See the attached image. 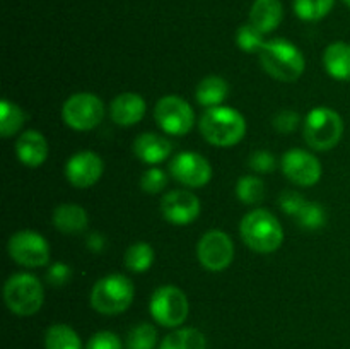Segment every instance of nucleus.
<instances>
[{
	"mask_svg": "<svg viewBox=\"0 0 350 349\" xmlns=\"http://www.w3.org/2000/svg\"><path fill=\"white\" fill-rule=\"evenodd\" d=\"M200 133L208 144L217 147H231L241 142L246 133V120L238 109L229 106L207 108L202 115Z\"/></svg>",
	"mask_w": 350,
	"mask_h": 349,
	"instance_id": "obj_1",
	"label": "nucleus"
},
{
	"mask_svg": "<svg viewBox=\"0 0 350 349\" xmlns=\"http://www.w3.org/2000/svg\"><path fill=\"white\" fill-rule=\"evenodd\" d=\"M258 55L267 74L280 82L297 81L306 67L299 48L282 38L265 41Z\"/></svg>",
	"mask_w": 350,
	"mask_h": 349,
	"instance_id": "obj_2",
	"label": "nucleus"
},
{
	"mask_svg": "<svg viewBox=\"0 0 350 349\" xmlns=\"http://www.w3.org/2000/svg\"><path fill=\"white\" fill-rule=\"evenodd\" d=\"M243 242L256 253H272L284 242V229L279 219L267 209H255L239 224Z\"/></svg>",
	"mask_w": 350,
	"mask_h": 349,
	"instance_id": "obj_3",
	"label": "nucleus"
},
{
	"mask_svg": "<svg viewBox=\"0 0 350 349\" xmlns=\"http://www.w3.org/2000/svg\"><path fill=\"white\" fill-rule=\"evenodd\" d=\"M135 287L123 274H109L91 289V307L101 315L123 313L132 305Z\"/></svg>",
	"mask_w": 350,
	"mask_h": 349,
	"instance_id": "obj_4",
	"label": "nucleus"
},
{
	"mask_svg": "<svg viewBox=\"0 0 350 349\" xmlns=\"http://www.w3.org/2000/svg\"><path fill=\"white\" fill-rule=\"evenodd\" d=\"M304 140L314 151H330L344 135V120L335 109L318 106L308 113L303 127Z\"/></svg>",
	"mask_w": 350,
	"mask_h": 349,
	"instance_id": "obj_5",
	"label": "nucleus"
},
{
	"mask_svg": "<svg viewBox=\"0 0 350 349\" xmlns=\"http://www.w3.org/2000/svg\"><path fill=\"white\" fill-rule=\"evenodd\" d=\"M3 300L12 313L19 317H31L43 307L44 291L36 276L17 272L7 279L3 286Z\"/></svg>",
	"mask_w": 350,
	"mask_h": 349,
	"instance_id": "obj_6",
	"label": "nucleus"
},
{
	"mask_svg": "<svg viewBox=\"0 0 350 349\" xmlns=\"http://www.w3.org/2000/svg\"><path fill=\"white\" fill-rule=\"evenodd\" d=\"M149 310L154 320L167 328L180 327L188 318L190 303L180 287L161 286L154 291L149 301Z\"/></svg>",
	"mask_w": 350,
	"mask_h": 349,
	"instance_id": "obj_7",
	"label": "nucleus"
},
{
	"mask_svg": "<svg viewBox=\"0 0 350 349\" xmlns=\"http://www.w3.org/2000/svg\"><path fill=\"white\" fill-rule=\"evenodd\" d=\"M65 125L79 132L96 129L105 118V105L92 92H75L62 106Z\"/></svg>",
	"mask_w": 350,
	"mask_h": 349,
	"instance_id": "obj_8",
	"label": "nucleus"
},
{
	"mask_svg": "<svg viewBox=\"0 0 350 349\" xmlns=\"http://www.w3.org/2000/svg\"><path fill=\"white\" fill-rule=\"evenodd\" d=\"M7 250L14 262L29 269L46 266L50 260V245L44 236L33 229H21L14 233L7 243Z\"/></svg>",
	"mask_w": 350,
	"mask_h": 349,
	"instance_id": "obj_9",
	"label": "nucleus"
},
{
	"mask_svg": "<svg viewBox=\"0 0 350 349\" xmlns=\"http://www.w3.org/2000/svg\"><path fill=\"white\" fill-rule=\"evenodd\" d=\"M154 118L163 132L181 137L193 127L195 113L188 101L180 96H164L154 108Z\"/></svg>",
	"mask_w": 350,
	"mask_h": 349,
	"instance_id": "obj_10",
	"label": "nucleus"
},
{
	"mask_svg": "<svg viewBox=\"0 0 350 349\" xmlns=\"http://www.w3.org/2000/svg\"><path fill=\"white\" fill-rule=\"evenodd\" d=\"M197 257L202 266L211 272H221L232 263L234 245L228 233L221 229H211L200 238L197 246Z\"/></svg>",
	"mask_w": 350,
	"mask_h": 349,
	"instance_id": "obj_11",
	"label": "nucleus"
},
{
	"mask_svg": "<svg viewBox=\"0 0 350 349\" xmlns=\"http://www.w3.org/2000/svg\"><path fill=\"white\" fill-rule=\"evenodd\" d=\"M170 171L176 181L188 188H200L212 178V166L202 154L185 151L173 157Z\"/></svg>",
	"mask_w": 350,
	"mask_h": 349,
	"instance_id": "obj_12",
	"label": "nucleus"
},
{
	"mask_svg": "<svg viewBox=\"0 0 350 349\" xmlns=\"http://www.w3.org/2000/svg\"><path fill=\"white\" fill-rule=\"evenodd\" d=\"M282 171L287 180L299 187H313L321 178L320 161L304 149L287 151L282 156Z\"/></svg>",
	"mask_w": 350,
	"mask_h": 349,
	"instance_id": "obj_13",
	"label": "nucleus"
},
{
	"mask_svg": "<svg viewBox=\"0 0 350 349\" xmlns=\"http://www.w3.org/2000/svg\"><path fill=\"white\" fill-rule=\"evenodd\" d=\"M105 171V163L92 151L74 154L65 164V177L75 188H89L99 181Z\"/></svg>",
	"mask_w": 350,
	"mask_h": 349,
	"instance_id": "obj_14",
	"label": "nucleus"
},
{
	"mask_svg": "<svg viewBox=\"0 0 350 349\" xmlns=\"http://www.w3.org/2000/svg\"><path fill=\"white\" fill-rule=\"evenodd\" d=\"M161 212L171 224H190L200 214V201L190 190H171L161 201Z\"/></svg>",
	"mask_w": 350,
	"mask_h": 349,
	"instance_id": "obj_15",
	"label": "nucleus"
},
{
	"mask_svg": "<svg viewBox=\"0 0 350 349\" xmlns=\"http://www.w3.org/2000/svg\"><path fill=\"white\" fill-rule=\"evenodd\" d=\"M146 101L135 92H122L113 99L109 106L111 120L120 127H132L139 123L146 115Z\"/></svg>",
	"mask_w": 350,
	"mask_h": 349,
	"instance_id": "obj_16",
	"label": "nucleus"
},
{
	"mask_svg": "<svg viewBox=\"0 0 350 349\" xmlns=\"http://www.w3.org/2000/svg\"><path fill=\"white\" fill-rule=\"evenodd\" d=\"M171 151H173V144L159 133L144 132L133 140V153L146 164L163 163L170 157Z\"/></svg>",
	"mask_w": 350,
	"mask_h": 349,
	"instance_id": "obj_17",
	"label": "nucleus"
},
{
	"mask_svg": "<svg viewBox=\"0 0 350 349\" xmlns=\"http://www.w3.org/2000/svg\"><path fill=\"white\" fill-rule=\"evenodd\" d=\"M16 154L24 166L38 168L46 161L48 142L38 130H26L16 142Z\"/></svg>",
	"mask_w": 350,
	"mask_h": 349,
	"instance_id": "obj_18",
	"label": "nucleus"
},
{
	"mask_svg": "<svg viewBox=\"0 0 350 349\" xmlns=\"http://www.w3.org/2000/svg\"><path fill=\"white\" fill-rule=\"evenodd\" d=\"M284 17V7L280 0H255L250 10V23L263 34L272 33L279 27Z\"/></svg>",
	"mask_w": 350,
	"mask_h": 349,
	"instance_id": "obj_19",
	"label": "nucleus"
},
{
	"mask_svg": "<svg viewBox=\"0 0 350 349\" xmlns=\"http://www.w3.org/2000/svg\"><path fill=\"white\" fill-rule=\"evenodd\" d=\"M53 224L64 235H79L88 229L89 216L82 205L67 202L53 211Z\"/></svg>",
	"mask_w": 350,
	"mask_h": 349,
	"instance_id": "obj_20",
	"label": "nucleus"
},
{
	"mask_svg": "<svg viewBox=\"0 0 350 349\" xmlns=\"http://www.w3.org/2000/svg\"><path fill=\"white\" fill-rule=\"evenodd\" d=\"M325 70L337 81H350V44L335 41L323 53Z\"/></svg>",
	"mask_w": 350,
	"mask_h": 349,
	"instance_id": "obj_21",
	"label": "nucleus"
},
{
	"mask_svg": "<svg viewBox=\"0 0 350 349\" xmlns=\"http://www.w3.org/2000/svg\"><path fill=\"white\" fill-rule=\"evenodd\" d=\"M229 86L219 75H207V77L202 79L197 86V96L198 105L207 106V108H214V106H221L222 101L228 98Z\"/></svg>",
	"mask_w": 350,
	"mask_h": 349,
	"instance_id": "obj_22",
	"label": "nucleus"
},
{
	"mask_svg": "<svg viewBox=\"0 0 350 349\" xmlns=\"http://www.w3.org/2000/svg\"><path fill=\"white\" fill-rule=\"evenodd\" d=\"M207 341L205 335L198 328L185 327L176 328L174 332L167 334L161 342L159 349H205Z\"/></svg>",
	"mask_w": 350,
	"mask_h": 349,
	"instance_id": "obj_23",
	"label": "nucleus"
},
{
	"mask_svg": "<svg viewBox=\"0 0 350 349\" xmlns=\"http://www.w3.org/2000/svg\"><path fill=\"white\" fill-rule=\"evenodd\" d=\"M46 349H82L81 337L67 324H55L44 334Z\"/></svg>",
	"mask_w": 350,
	"mask_h": 349,
	"instance_id": "obj_24",
	"label": "nucleus"
},
{
	"mask_svg": "<svg viewBox=\"0 0 350 349\" xmlns=\"http://www.w3.org/2000/svg\"><path fill=\"white\" fill-rule=\"evenodd\" d=\"M154 262V250L149 243L137 242L129 246L125 253V266L126 269L135 274H142L149 270Z\"/></svg>",
	"mask_w": 350,
	"mask_h": 349,
	"instance_id": "obj_25",
	"label": "nucleus"
},
{
	"mask_svg": "<svg viewBox=\"0 0 350 349\" xmlns=\"http://www.w3.org/2000/svg\"><path fill=\"white\" fill-rule=\"evenodd\" d=\"M24 120H26V115L21 106L9 99H3L0 105V133L2 137H12L14 133L19 132L21 127L24 125Z\"/></svg>",
	"mask_w": 350,
	"mask_h": 349,
	"instance_id": "obj_26",
	"label": "nucleus"
},
{
	"mask_svg": "<svg viewBox=\"0 0 350 349\" xmlns=\"http://www.w3.org/2000/svg\"><path fill=\"white\" fill-rule=\"evenodd\" d=\"M335 0H294V12L303 21H320L330 14Z\"/></svg>",
	"mask_w": 350,
	"mask_h": 349,
	"instance_id": "obj_27",
	"label": "nucleus"
},
{
	"mask_svg": "<svg viewBox=\"0 0 350 349\" xmlns=\"http://www.w3.org/2000/svg\"><path fill=\"white\" fill-rule=\"evenodd\" d=\"M236 195L239 201L246 205H253L256 202H262L265 197V183L258 177L246 174L238 180L236 185Z\"/></svg>",
	"mask_w": 350,
	"mask_h": 349,
	"instance_id": "obj_28",
	"label": "nucleus"
},
{
	"mask_svg": "<svg viewBox=\"0 0 350 349\" xmlns=\"http://www.w3.org/2000/svg\"><path fill=\"white\" fill-rule=\"evenodd\" d=\"M236 41H238V47L246 53H260L262 47L265 44L263 33L256 29L252 23L243 24L239 27L238 33H236Z\"/></svg>",
	"mask_w": 350,
	"mask_h": 349,
	"instance_id": "obj_29",
	"label": "nucleus"
},
{
	"mask_svg": "<svg viewBox=\"0 0 350 349\" xmlns=\"http://www.w3.org/2000/svg\"><path fill=\"white\" fill-rule=\"evenodd\" d=\"M157 342V332L150 324H139L130 331L129 349H154Z\"/></svg>",
	"mask_w": 350,
	"mask_h": 349,
	"instance_id": "obj_30",
	"label": "nucleus"
},
{
	"mask_svg": "<svg viewBox=\"0 0 350 349\" xmlns=\"http://www.w3.org/2000/svg\"><path fill=\"white\" fill-rule=\"evenodd\" d=\"M296 219L303 228L310 229V231L323 228L325 222H327V216H325L323 207L318 204H311V202H308V204L304 205V209L301 211V214L297 216Z\"/></svg>",
	"mask_w": 350,
	"mask_h": 349,
	"instance_id": "obj_31",
	"label": "nucleus"
},
{
	"mask_svg": "<svg viewBox=\"0 0 350 349\" xmlns=\"http://www.w3.org/2000/svg\"><path fill=\"white\" fill-rule=\"evenodd\" d=\"M166 185L167 177L159 168H150V170L144 171L142 178H140V187L146 194H159V192L164 190Z\"/></svg>",
	"mask_w": 350,
	"mask_h": 349,
	"instance_id": "obj_32",
	"label": "nucleus"
},
{
	"mask_svg": "<svg viewBox=\"0 0 350 349\" xmlns=\"http://www.w3.org/2000/svg\"><path fill=\"white\" fill-rule=\"evenodd\" d=\"M279 204H280V209H282L286 214L293 216V218H297L308 202L301 194L289 190V192H282V195H280L279 198Z\"/></svg>",
	"mask_w": 350,
	"mask_h": 349,
	"instance_id": "obj_33",
	"label": "nucleus"
},
{
	"mask_svg": "<svg viewBox=\"0 0 350 349\" xmlns=\"http://www.w3.org/2000/svg\"><path fill=\"white\" fill-rule=\"evenodd\" d=\"M85 349H123V346L118 335L109 331H101L89 339Z\"/></svg>",
	"mask_w": 350,
	"mask_h": 349,
	"instance_id": "obj_34",
	"label": "nucleus"
},
{
	"mask_svg": "<svg viewBox=\"0 0 350 349\" xmlns=\"http://www.w3.org/2000/svg\"><path fill=\"white\" fill-rule=\"evenodd\" d=\"M299 115L296 112H291V109H286V112H280L279 115L273 118L272 125L275 127L277 132L280 133H291L299 127Z\"/></svg>",
	"mask_w": 350,
	"mask_h": 349,
	"instance_id": "obj_35",
	"label": "nucleus"
},
{
	"mask_svg": "<svg viewBox=\"0 0 350 349\" xmlns=\"http://www.w3.org/2000/svg\"><path fill=\"white\" fill-rule=\"evenodd\" d=\"M250 168L256 173H269L275 168V157L267 151H256L250 157Z\"/></svg>",
	"mask_w": 350,
	"mask_h": 349,
	"instance_id": "obj_36",
	"label": "nucleus"
},
{
	"mask_svg": "<svg viewBox=\"0 0 350 349\" xmlns=\"http://www.w3.org/2000/svg\"><path fill=\"white\" fill-rule=\"evenodd\" d=\"M48 283L53 286H65L72 277V269L64 262H57L48 270Z\"/></svg>",
	"mask_w": 350,
	"mask_h": 349,
	"instance_id": "obj_37",
	"label": "nucleus"
},
{
	"mask_svg": "<svg viewBox=\"0 0 350 349\" xmlns=\"http://www.w3.org/2000/svg\"><path fill=\"white\" fill-rule=\"evenodd\" d=\"M88 243H89V248L94 250V252H101L103 246H105V240H103V236L98 235V233H96V235L89 236Z\"/></svg>",
	"mask_w": 350,
	"mask_h": 349,
	"instance_id": "obj_38",
	"label": "nucleus"
},
{
	"mask_svg": "<svg viewBox=\"0 0 350 349\" xmlns=\"http://www.w3.org/2000/svg\"><path fill=\"white\" fill-rule=\"evenodd\" d=\"M344 2H345V5H347L349 9H350V0H344Z\"/></svg>",
	"mask_w": 350,
	"mask_h": 349,
	"instance_id": "obj_39",
	"label": "nucleus"
}]
</instances>
